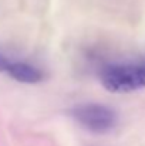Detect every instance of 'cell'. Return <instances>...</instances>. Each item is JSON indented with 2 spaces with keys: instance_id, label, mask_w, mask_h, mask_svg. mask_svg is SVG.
I'll return each instance as SVG.
<instances>
[{
  "instance_id": "1",
  "label": "cell",
  "mask_w": 145,
  "mask_h": 146,
  "mask_svg": "<svg viewBox=\"0 0 145 146\" xmlns=\"http://www.w3.org/2000/svg\"><path fill=\"white\" fill-rule=\"evenodd\" d=\"M101 82L111 92H132L145 87V65L114 64L101 72Z\"/></svg>"
},
{
  "instance_id": "2",
  "label": "cell",
  "mask_w": 145,
  "mask_h": 146,
  "mask_svg": "<svg viewBox=\"0 0 145 146\" xmlns=\"http://www.w3.org/2000/svg\"><path fill=\"white\" fill-rule=\"evenodd\" d=\"M73 118L87 131L105 133L115 128L118 122L117 112L101 104H81L71 109Z\"/></svg>"
},
{
  "instance_id": "3",
  "label": "cell",
  "mask_w": 145,
  "mask_h": 146,
  "mask_svg": "<svg viewBox=\"0 0 145 146\" xmlns=\"http://www.w3.org/2000/svg\"><path fill=\"white\" fill-rule=\"evenodd\" d=\"M6 74H9L16 81L24 84H37L43 80V72L37 67L21 61H10Z\"/></svg>"
},
{
  "instance_id": "4",
  "label": "cell",
  "mask_w": 145,
  "mask_h": 146,
  "mask_svg": "<svg viewBox=\"0 0 145 146\" xmlns=\"http://www.w3.org/2000/svg\"><path fill=\"white\" fill-rule=\"evenodd\" d=\"M11 60H9L7 57H4L1 52H0V72H6L7 71V67L10 64Z\"/></svg>"
}]
</instances>
